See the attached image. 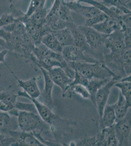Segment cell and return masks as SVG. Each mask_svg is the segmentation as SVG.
Segmentation results:
<instances>
[{
    "instance_id": "obj_1",
    "label": "cell",
    "mask_w": 131,
    "mask_h": 146,
    "mask_svg": "<svg viewBox=\"0 0 131 146\" xmlns=\"http://www.w3.org/2000/svg\"><path fill=\"white\" fill-rule=\"evenodd\" d=\"M0 38L5 41V49L22 56L28 62L35 45L28 35L22 22L16 20L0 28Z\"/></svg>"
},
{
    "instance_id": "obj_2",
    "label": "cell",
    "mask_w": 131,
    "mask_h": 146,
    "mask_svg": "<svg viewBox=\"0 0 131 146\" xmlns=\"http://www.w3.org/2000/svg\"><path fill=\"white\" fill-rule=\"evenodd\" d=\"M69 65L74 71L80 74L88 80L97 79H112L120 80L122 78L116 75L103 62H67Z\"/></svg>"
},
{
    "instance_id": "obj_3",
    "label": "cell",
    "mask_w": 131,
    "mask_h": 146,
    "mask_svg": "<svg viewBox=\"0 0 131 146\" xmlns=\"http://www.w3.org/2000/svg\"><path fill=\"white\" fill-rule=\"evenodd\" d=\"M17 120L19 128L22 131L32 133L50 131V125L38 113L19 111Z\"/></svg>"
},
{
    "instance_id": "obj_4",
    "label": "cell",
    "mask_w": 131,
    "mask_h": 146,
    "mask_svg": "<svg viewBox=\"0 0 131 146\" xmlns=\"http://www.w3.org/2000/svg\"><path fill=\"white\" fill-rule=\"evenodd\" d=\"M78 28L83 33L91 49L98 54L101 62H103V55L108 51L105 42L108 35L100 33L91 27L81 25L78 26Z\"/></svg>"
},
{
    "instance_id": "obj_5",
    "label": "cell",
    "mask_w": 131,
    "mask_h": 146,
    "mask_svg": "<svg viewBox=\"0 0 131 146\" xmlns=\"http://www.w3.org/2000/svg\"><path fill=\"white\" fill-rule=\"evenodd\" d=\"M17 96L25 97L32 101V102L35 105L38 113L42 119L49 125H54L55 123H66L68 122V120L65 121V120L60 118V117L55 115L52 110L48 108L46 105L39 101L37 98H32L25 92L19 91L17 93Z\"/></svg>"
},
{
    "instance_id": "obj_6",
    "label": "cell",
    "mask_w": 131,
    "mask_h": 146,
    "mask_svg": "<svg viewBox=\"0 0 131 146\" xmlns=\"http://www.w3.org/2000/svg\"><path fill=\"white\" fill-rule=\"evenodd\" d=\"M131 116L130 109L126 115L121 119L116 121L114 125L118 146H131Z\"/></svg>"
},
{
    "instance_id": "obj_7",
    "label": "cell",
    "mask_w": 131,
    "mask_h": 146,
    "mask_svg": "<svg viewBox=\"0 0 131 146\" xmlns=\"http://www.w3.org/2000/svg\"><path fill=\"white\" fill-rule=\"evenodd\" d=\"M61 54L67 62H82L93 63L99 61L96 58L87 56L84 52L74 44L63 47Z\"/></svg>"
},
{
    "instance_id": "obj_8",
    "label": "cell",
    "mask_w": 131,
    "mask_h": 146,
    "mask_svg": "<svg viewBox=\"0 0 131 146\" xmlns=\"http://www.w3.org/2000/svg\"><path fill=\"white\" fill-rule=\"evenodd\" d=\"M61 0H54L52 8L48 12L46 25L50 32L66 28L67 25L59 19V12Z\"/></svg>"
},
{
    "instance_id": "obj_9",
    "label": "cell",
    "mask_w": 131,
    "mask_h": 146,
    "mask_svg": "<svg viewBox=\"0 0 131 146\" xmlns=\"http://www.w3.org/2000/svg\"><path fill=\"white\" fill-rule=\"evenodd\" d=\"M118 81L115 79H111L103 86L98 89L95 96V103L96 105L98 111L99 120L101 119L105 107L106 105L110 94L112 87Z\"/></svg>"
},
{
    "instance_id": "obj_10",
    "label": "cell",
    "mask_w": 131,
    "mask_h": 146,
    "mask_svg": "<svg viewBox=\"0 0 131 146\" xmlns=\"http://www.w3.org/2000/svg\"><path fill=\"white\" fill-rule=\"evenodd\" d=\"M10 136L14 138L15 143L13 146H45L32 133L22 131L20 129L13 131L10 133Z\"/></svg>"
},
{
    "instance_id": "obj_11",
    "label": "cell",
    "mask_w": 131,
    "mask_h": 146,
    "mask_svg": "<svg viewBox=\"0 0 131 146\" xmlns=\"http://www.w3.org/2000/svg\"><path fill=\"white\" fill-rule=\"evenodd\" d=\"M95 136L96 146H116L118 145L114 125L101 128L99 133Z\"/></svg>"
},
{
    "instance_id": "obj_12",
    "label": "cell",
    "mask_w": 131,
    "mask_h": 146,
    "mask_svg": "<svg viewBox=\"0 0 131 146\" xmlns=\"http://www.w3.org/2000/svg\"><path fill=\"white\" fill-rule=\"evenodd\" d=\"M67 28L70 29L73 36L74 45L77 46L85 53H86L92 55H94L93 54L95 53L96 54L100 61H101L99 56L95 52L91 49V48L88 44L83 33L78 28V27L75 25L74 23L70 24V25L68 26Z\"/></svg>"
},
{
    "instance_id": "obj_13",
    "label": "cell",
    "mask_w": 131,
    "mask_h": 146,
    "mask_svg": "<svg viewBox=\"0 0 131 146\" xmlns=\"http://www.w3.org/2000/svg\"><path fill=\"white\" fill-rule=\"evenodd\" d=\"M48 72L53 83L61 88L62 93L68 88L73 81V79L70 78L63 69L59 67H53Z\"/></svg>"
},
{
    "instance_id": "obj_14",
    "label": "cell",
    "mask_w": 131,
    "mask_h": 146,
    "mask_svg": "<svg viewBox=\"0 0 131 146\" xmlns=\"http://www.w3.org/2000/svg\"><path fill=\"white\" fill-rule=\"evenodd\" d=\"M40 70L43 75L45 80V87L39 98L42 103L46 105L50 109H53V102L52 97V93L54 84L50 78L48 71L45 69L40 68Z\"/></svg>"
},
{
    "instance_id": "obj_15",
    "label": "cell",
    "mask_w": 131,
    "mask_h": 146,
    "mask_svg": "<svg viewBox=\"0 0 131 146\" xmlns=\"http://www.w3.org/2000/svg\"><path fill=\"white\" fill-rule=\"evenodd\" d=\"M19 129L17 117L12 116L7 112L0 111V134L11 136V131Z\"/></svg>"
},
{
    "instance_id": "obj_16",
    "label": "cell",
    "mask_w": 131,
    "mask_h": 146,
    "mask_svg": "<svg viewBox=\"0 0 131 146\" xmlns=\"http://www.w3.org/2000/svg\"><path fill=\"white\" fill-rule=\"evenodd\" d=\"M63 2L68 7L70 10L73 11L77 14L81 15L85 19L92 18L101 12L98 9L92 5H83L78 2Z\"/></svg>"
},
{
    "instance_id": "obj_17",
    "label": "cell",
    "mask_w": 131,
    "mask_h": 146,
    "mask_svg": "<svg viewBox=\"0 0 131 146\" xmlns=\"http://www.w3.org/2000/svg\"><path fill=\"white\" fill-rule=\"evenodd\" d=\"M18 83L19 86L22 88L24 92L33 98H38L41 95V92L37 83V78L33 77L27 80H21L17 77L13 72L10 71Z\"/></svg>"
},
{
    "instance_id": "obj_18",
    "label": "cell",
    "mask_w": 131,
    "mask_h": 146,
    "mask_svg": "<svg viewBox=\"0 0 131 146\" xmlns=\"http://www.w3.org/2000/svg\"><path fill=\"white\" fill-rule=\"evenodd\" d=\"M91 27L100 33L105 35H109L116 30L121 29L119 21L108 16L103 21Z\"/></svg>"
},
{
    "instance_id": "obj_19",
    "label": "cell",
    "mask_w": 131,
    "mask_h": 146,
    "mask_svg": "<svg viewBox=\"0 0 131 146\" xmlns=\"http://www.w3.org/2000/svg\"><path fill=\"white\" fill-rule=\"evenodd\" d=\"M32 54L38 60L46 58H52L58 60L61 62H66L62 56L61 54L57 53L52 51L42 43L35 47Z\"/></svg>"
},
{
    "instance_id": "obj_20",
    "label": "cell",
    "mask_w": 131,
    "mask_h": 146,
    "mask_svg": "<svg viewBox=\"0 0 131 146\" xmlns=\"http://www.w3.org/2000/svg\"><path fill=\"white\" fill-rule=\"evenodd\" d=\"M116 121L114 104L106 105L105 107L101 119L100 120L101 128L110 127L114 126Z\"/></svg>"
},
{
    "instance_id": "obj_21",
    "label": "cell",
    "mask_w": 131,
    "mask_h": 146,
    "mask_svg": "<svg viewBox=\"0 0 131 146\" xmlns=\"http://www.w3.org/2000/svg\"><path fill=\"white\" fill-rule=\"evenodd\" d=\"M79 95L85 99H90L91 95L86 87L82 85H71L62 93V97L65 98H71L73 95Z\"/></svg>"
},
{
    "instance_id": "obj_22",
    "label": "cell",
    "mask_w": 131,
    "mask_h": 146,
    "mask_svg": "<svg viewBox=\"0 0 131 146\" xmlns=\"http://www.w3.org/2000/svg\"><path fill=\"white\" fill-rule=\"evenodd\" d=\"M63 47L74 44L73 36L68 28L51 32Z\"/></svg>"
},
{
    "instance_id": "obj_23",
    "label": "cell",
    "mask_w": 131,
    "mask_h": 146,
    "mask_svg": "<svg viewBox=\"0 0 131 146\" xmlns=\"http://www.w3.org/2000/svg\"><path fill=\"white\" fill-rule=\"evenodd\" d=\"M114 108L116 121L123 118L131 109V105L127 103L124 97L120 92L118 100L116 103L114 104Z\"/></svg>"
},
{
    "instance_id": "obj_24",
    "label": "cell",
    "mask_w": 131,
    "mask_h": 146,
    "mask_svg": "<svg viewBox=\"0 0 131 146\" xmlns=\"http://www.w3.org/2000/svg\"><path fill=\"white\" fill-rule=\"evenodd\" d=\"M41 43L52 51L61 54L63 47L52 32L46 34L42 37Z\"/></svg>"
},
{
    "instance_id": "obj_25",
    "label": "cell",
    "mask_w": 131,
    "mask_h": 146,
    "mask_svg": "<svg viewBox=\"0 0 131 146\" xmlns=\"http://www.w3.org/2000/svg\"><path fill=\"white\" fill-rule=\"evenodd\" d=\"M47 13V10L44 7L32 14L30 17H28V19L32 25L37 28H45L46 27V20Z\"/></svg>"
},
{
    "instance_id": "obj_26",
    "label": "cell",
    "mask_w": 131,
    "mask_h": 146,
    "mask_svg": "<svg viewBox=\"0 0 131 146\" xmlns=\"http://www.w3.org/2000/svg\"><path fill=\"white\" fill-rule=\"evenodd\" d=\"M111 79H97L93 78L89 80L86 88L91 95V100L95 103V96L98 89L103 86Z\"/></svg>"
},
{
    "instance_id": "obj_27",
    "label": "cell",
    "mask_w": 131,
    "mask_h": 146,
    "mask_svg": "<svg viewBox=\"0 0 131 146\" xmlns=\"http://www.w3.org/2000/svg\"><path fill=\"white\" fill-rule=\"evenodd\" d=\"M17 96V95L9 89H4L0 91V101L13 108H15Z\"/></svg>"
},
{
    "instance_id": "obj_28",
    "label": "cell",
    "mask_w": 131,
    "mask_h": 146,
    "mask_svg": "<svg viewBox=\"0 0 131 146\" xmlns=\"http://www.w3.org/2000/svg\"><path fill=\"white\" fill-rule=\"evenodd\" d=\"M114 86L120 89V92L124 97L127 103L131 105V82L119 80L116 83Z\"/></svg>"
},
{
    "instance_id": "obj_29",
    "label": "cell",
    "mask_w": 131,
    "mask_h": 146,
    "mask_svg": "<svg viewBox=\"0 0 131 146\" xmlns=\"http://www.w3.org/2000/svg\"><path fill=\"white\" fill-rule=\"evenodd\" d=\"M105 3L116 7L124 14H131V0H101Z\"/></svg>"
},
{
    "instance_id": "obj_30",
    "label": "cell",
    "mask_w": 131,
    "mask_h": 146,
    "mask_svg": "<svg viewBox=\"0 0 131 146\" xmlns=\"http://www.w3.org/2000/svg\"><path fill=\"white\" fill-rule=\"evenodd\" d=\"M78 2L89 3L93 7H95L96 9H98L100 11L105 14L108 17H111L118 20L116 15H115L114 12L110 9V7H108L106 5H105L104 4H102L101 3L95 0H79Z\"/></svg>"
},
{
    "instance_id": "obj_31",
    "label": "cell",
    "mask_w": 131,
    "mask_h": 146,
    "mask_svg": "<svg viewBox=\"0 0 131 146\" xmlns=\"http://www.w3.org/2000/svg\"><path fill=\"white\" fill-rule=\"evenodd\" d=\"M71 10H70L68 7L61 0L59 12V19L62 22L66 25L67 27L71 23H73V20L71 17Z\"/></svg>"
},
{
    "instance_id": "obj_32",
    "label": "cell",
    "mask_w": 131,
    "mask_h": 146,
    "mask_svg": "<svg viewBox=\"0 0 131 146\" xmlns=\"http://www.w3.org/2000/svg\"><path fill=\"white\" fill-rule=\"evenodd\" d=\"M46 0H31L30 5L24 16L26 18L30 17L34 13L45 7Z\"/></svg>"
},
{
    "instance_id": "obj_33",
    "label": "cell",
    "mask_w": 131,
    "mask_h": 146,
    "mask_svg": "<svg viewBox=\"0 0 131 146\" xmlns=\"http://www.w3.org/2000/svg\"><path fill=\"white\" fill-rule=\"evenodd\" d=\"M131 48H126L122 55V66L126 76L131 75Z\"/></svg>"
},
{
    "instance_id": "obj_34",
    "label": "cell",
    "mask_w": 131,
    "mask_h": 146,
    "mask_svg": "<svg viewBox=\"0 0 131 146\" xmlns=\"http://www.w3.org/2000/svg\"><path fill=\"white\" fill-rule=\"evenodd\" d=\"M15 108L20 111H25L38 113L35 105L32 102L30 103H24L20 101H17Z\"/></svg>"
},
{
    "instance_id": "obj_35",
    "label": "cell",
    "mask_w": 131,
    "mask_h": 146,
    "mask_svg": "<svg viewBox=\"0 0 131 146\" xmlns=\"http://www.w3.org/2000/svg\"><path fill=\"white\" fill-rule=\"evenodd\" d=\"M108 17L107 15L103 12H100L97 15L90 19H85V24L83 25L88 27H93V25L101 23Z\"/></svg>"
},
{
    "instance_id": "obj_36",
    "label": "cell",
    "mask_w": 131,
    "mask_h": 146,
    "mask_svg": "<svg viewBox=\"0 0 131 146\" xmlns=\"http://www.w3.org/2000/svg\"><path fill=\"white\" fill-rule=\"evenodd\" d=\"M76 146H96V139L95 136L84 138L77 141Z\"/></svg>"
},
{
    "instance_id": "obj_37",
    "label": "cell",
    "mask_w": 131,
    "mask_h": 146,
    "mask_svg": "<svg viewBox=\"0 0 131 146\" xmlns=\"http://www.w3.org/2000/svg\"><path fill=\"white\" fill-rule=\"evenodd\" d=\"M16 20H15L11 14H3L0 17V28L13 23Z\"/></svg>"
},
{
    "instance_id": "obj_38",
    "label": "cell",
    "mask_w": 131,
    "mask_h": 146,
    "mask_svg": "<svg viewBox=\"0 0 131 146\" xmlns=\"http://www.w3.org/2000/svg\"><path fill=\"white\" fill-rule=\"evenodd\" d=\"M15 142L13 137L0 134V146H12Z\"/></svg>"
},
{
    "instance_id": "obj_39",
    "label": "cell",
    "mask_w": 131,
    "mask_h": 146,
    "mask_svg": "<svg viewBox=\"0 0 131 146\" xmlns=\"http://www.w3.org/2000/svg\"><path fill=\"white\" fill-rule=\"evenodd\" d=\"M8 50L5 49H4L3 50L0 51V62L5 64V66L8 68V70L10 72L12 71L11 69L8 66V65L7 64V62L5 61V56L8 53Z\"/></svg>"
},
{
    "instance_id": "obj_40",
    "label": "cell",
    "mask_w": 131,
    "mask_h": 146,
    "mask_svg": "<svg viewBox=\"0 0 131 146\" xmlns=\"http://www.w3.org/2000/svg\"><path fill=\"white\" fill-rule=\"evenodd\" d=\"M0 46L2 47L3 49H5L6 47V43L5 41L2 38H0Z\"/></svg>"
},
{
    "instance_id": "obj_41",
    "label": "cell",
    "mask_w": 131,
    "mask_h": 146,
    "mask_svg": "<svg viewBox=\"0 0 131 146\" xmlns=\"http://www.w3.org/2000/svg\"><path fill=\"white\" fill-rule=\"evenodd\" d=\"M69 2H78L79 0H69Z\"/></svg>"
},
{
    "instance_id": "obj_42",
    "label": "cell",
    "mask_w": 131,
    "mask_h": 146,
    "mask_svg": "<svg viewBox=\"0 0 131 146\" xmlns=\"http://www.w3.org/2000/svg\"><path fill=\"white\" fill-rule=\"evenodd\" d=\"M16 1V0H9V3H13L14 1Z\"/></svg>"
},
{
    "instance_id": "obj_43",
    "label": "cell",
    "mask_w": 131,
    "mask_h": 146,
    "mask_svg": "<svg viewBox=\"0 0 131 146\" xmlns=\"http://www.w3.org/2000/svg\"><path fill=\"white\" fill-rule=\"evenodd\" d=\"M4 89H5V88H3V87H0V91H2V90H3Z\"/></svg>"
}]
</instances>
